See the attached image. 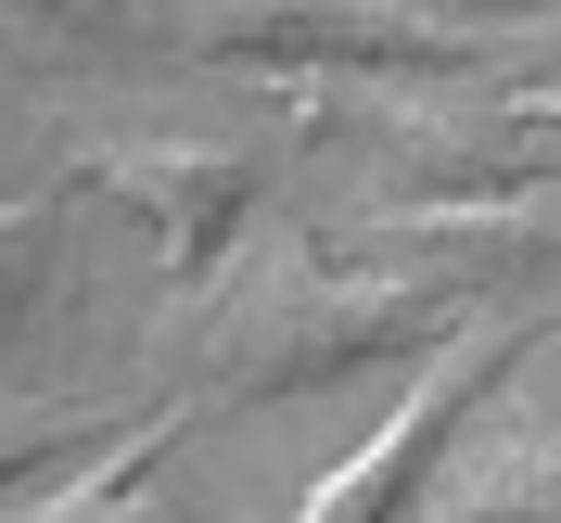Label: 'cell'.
I'll list each match as a JSON object with an SVG mask.
<instances>
[{"mask_svg": "<svg viewBox=\"0 0 561 523\" xmlns=\"http://www.w3.org/2000/svg\"><path fill=\"white\" fill-rule=\"evenodd\" d=\"M51 243H65V179L0 205V332L38 319V294H51Z\"/></svg>", "mask_w": 561, "mask_h": 523, "instance_id": "8", "label": "cell"}, {"mask_svg": "<svg viewBox=\"0 0 561 523\" xmlns=\"http://www.w3.org/2000/svg\"><path fill=\"white\" fill-rule=\"evenodd\" d=\"M524 345H536V307H485L472 332H447V345L421 357V384L396 396V421H370V447L332 459L294 523H409L421 486H434V459H447V434L511 384V357H524Z\"/></svg>", "mask_w": 561, "mask_h": 523, "instance_id": "3", "label": "cell"}, {"mask_svg": "<svg viewBox=\"0 0 561 523\" xmlns=\"http://www.w3.org/2000/svg\"><path fill=\"white\" fill-rule=\"evenodd\" d=\"M421 13H447V26H497V13H524V0H421Z\"/></svg>", "mask_w": 561, "mask_h": 523, "instance_id": "9", "label": "cell"}, {"mask_svg": "<svg viewBox=\"0 0 561 523\" xmlns=\"http://www.w3.org/2000/svg\"><path fill=\"white\" fill-rule=\"evenodd\" d=\"M128 421H140V409H115V396H65V409L38 396V409H0V498L38 486V473H65L77 447H115Z\"/></svg>", "mask_w": 561, "mask_h": 523, "instance_id": "7", "label": "cell"}, {"mask_svg": "<svg viewBox=\"0 0 561 523\" xmlns=\"http://www.w3.org/2000/svg\"><path fill=\"white\" fill-rule=\"evenodd\" d=\"M255 154H230V140H90L65 167V192H103V205L153 217V243H167V281H192L205 294L217 255L255 230Z\"/></svg>", "mask_w": 561, "mask_h": 523, "instance_id": "4", "label": "cell"}, {"mask_svg": "<svg viewBox=\"0 0 561 523\" xmlns=\"http://www.w3.org/2000/svg\"><path fill=\"white\" fill-rule=\"evenodd\" d=\"M179 52L243 77H459L485 65V26H447L421 0H179Z\"/></svg>", "mask_w": 561, "mask_h": 523, "instance_id": "2", "label": "cell"}, {"mask_svg": "<svg viewBox=\"0 0 561 523\" xmlns=\"http://www.w3.org/2000/svg\"><path fill=\"white\" fill-rule=\"evenodd\" d=\"M485 294L383 255L370 230H307V243H268L230 294L192 307V371L217 396H332L345 371H383V357H434L447 332H472Z\"/></svg>", "mask_w": 561, "mask_h": 523, "instance_id": "1", "label": "cell"}, {"mask_svg": "<svg viewBox=\"0 0 561 523\" xmlns=\"http://www.w3.org/2000/svg\"><path fill=\"white\" fill-rule=\"evenodd\" d=\"M38 13H103V0H38Z\"/></svg>", "mask_w": 561, "mask_h": 523, "instance_id": "11", "label": "cell"}, {"mask_svg": "<svg viewBox=\"0 0 561 523\" xmlns=\"http://www.w3.org/2000/svg\"><path fill=\"white\" fill-rule=\"evenodd\" d=\"M409 523H561V434H536V421H497L472 447L447 434Z\"/></svg>", "mask_w": 561, "mask_h": 523, "instance_id": "5", "label": "cell"}, {"mask_svg": "<svg viewBox=\"0 0 561 523\" xmlns=\"http://www.w3.org/2000/svg\"><path fill=\"white\" fill-rule=\"evenodd\" d=\"M167 447H179V409H140L115 447H90L65 473V486L38 498V511H13V523H179L167 498H153V473H167Z\"/></svg>", "mask_w": 561, "mask_h": 523, "instance_id": "6", "label": "cell"}, {"mask_svg": "<svg viewBox=\"0 0 561 523\" xmlns=\"http://www.w3.org/2000/svg\"><path fill=\"white\" fill-rule=\"evenodd\" d=\"M536 128H549V192H561V103H536Z\"/></svg>", "mask_w": 561, "mask_h": 523, "instance_id": "10", "label": "cell"}]
</instances>
